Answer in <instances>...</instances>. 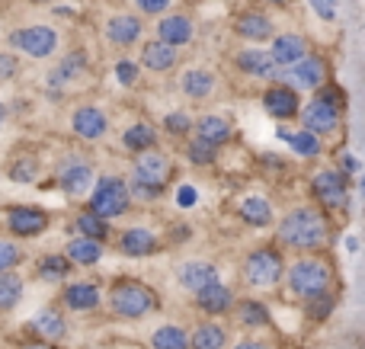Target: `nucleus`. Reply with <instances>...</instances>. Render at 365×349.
Listing matches in <instances>:
<instances>
[{"label": "nucleus", "instance_id": "nucleus-21", "mask_svg": "<svg viewBox=\"0 0 365 349\" xmlns=\"http://www.w3.org/2000/svg\"><path fill=\"white\" fill-rule=\"evenodd\" d=\"M180 61V51L173 48V45L160 42V38H154V42H148L145 48H141V58L138 64L145 71H151V74H167V71H173Z\"/></svg>", "mask_w": 365, "mask_h": 349}, {"label": "nucleus", "instance_id": "nucleus-51", "mask_svg": "<svg viewBox=\"0 0 365 349\" xmlns=\"http://www.w3.org/2000/svg\"><path fill=\"white\" fill-rule=\"evenodd\" d=\"M231 349H272V346L263 343V340H240V343H234Z\"/></svg>", "mask_w": 365, "mask_h": 349}, {"label": "nucleus", "instance_id": "nucleus-20", "mask_svg": "<svg viewBox=\"0 0 365 349\" xmlns=\"http://www.w3.org/2000/svg\"><path fill=\"white\" fill-rule=\"evenodd\" d=\"M234 32H237L240 38H247V42H257V45L276 38V26H272V19L259 10L240 13V16L234 19Z\"/></svg>", "mask_w": 365, "mask_h": 349}, {"label": "nucleus", "instance_id": "nucleus-4", "mask_svg": "<svg viewBox=\"0 0 365 349\" xmlns=\"http://www.w3.org/2000/svg\"><path fill=\"white\" fill-rule=\"evenodd\" d=\"M106 298H109V311L125 321H141L160 308V295L151 286H145L141 279H132V276L113 279Z\"/></svg>", "mask_w": 365, "mask_h": 349}, {"label": "nucleus", "instance_id": "nucleus-29", "mask_svg": "<svg viewBox=\"0 0 365 349\" xmlns=\"http://www.w3.org/2000/svg\"><path fill=\"white\" fill-rule=\"evenodd\" d=\"M32 330L45 340V343H61L68 337V321L58 308H42V311L32 318Z\"/></svg>", "mask_w": 365, "mask_h": 349}, {"label": "nucleus", "instance_id": "nucleus-43", "mask_svg": "<svg viewBox=\"0 0 365 349\" xmlns=\"http://www.w3.org/2000/svg\"><path fill=\"white\" fill-rule=\"evenodd\" d=\"M19 263H23V250H19V244L0 237V273H10V269H16Z\"/></svg>", "mask_w": 365, "mask_h": 349}, {"label": "nucleus", "instance_id": "nucleus-15", "mask_svg": "<svg viewBox=\"0 0 365 349\" xmlns=\"http://www.w3.org/2000/svg\"><path fill=\"white\" fill-rule=\"evenodd\" d=\"M122 256H132V260H145V256H154L160 250V237L154 234L151 228H141V224H132L119 234L115 241Z\"/></svg>", "mask_w": 365, "mask_h": 349}, {"label": "nucleus", "instance_id": "nucleus-38", "mask_svg": "<svg viewBox=\"0 0 365 349\" xmlns=\"http://www.w3.org/2000/svg\"><path fill=\"white\" fill-rule=\"evenodd\" d=\"M23 276L16 269L10 273H0V311H13V308L23 301Z\"/></svg>", "mask_w": 365, "mask_h": 349}, {"label": "nucleus", "instance_id": "nucleus-54", "mask_svg": "<svg viewBox=\"0 0 365 349\" xmlns=\"http://www.w3.org/2000/svg\"><path fill=\"white\" fill-rule=\"evenodd\" d=\"M263 4H272V6H285V4H295V0H263Z\"/></svg>", "mask_w": 365, "mask_h": 349}, {"label": "nucleus", "instance_id": "nucleus-31", "mask_svg": "<svg viewBox=\"0 0 365 349\" xmlns=\"http://www.w3.org/2000/svg\"><path fill=\"white\" fill-rule=\"evenodd\" d=\"M74 234H81V237H90V241H100V244H109V237H113V224L106 222L103 215H96V212H90V209H81L74 215Z\"/></svg>", "mask_w": 365, "mask_h": 349}, {"label": "nucleus", "instance_id": "nucleus-45", "mask_svg": "<svg viewBox=\"0 0 365 349\" xmlns=\"http://www.w3.org/2000/svg\"><path fill=\"white\" fill-rule=\"evenodd\" d=\"M314 96L317 100H324V103H330V106L346 109V93H343V87H336L334 80H327L321 90H314Z\"/></svg>", "mask_w": 365, "mask_h": 349}, {"label": "nucleus", "instance_id": "nucleus-35", "mask_svg": "<svg viewBox=\"0 0 365 349\" xmlns=\"http://www.w3.org/2000/svg\"><path fill=\"white\" fill-rule=\"evenodd\" d=\"M227 330L218 321H202L192 333H189V349H225Z\"/></svg>", "mask_w": 365, "mask_h": 349}, {"label": "nucleus", "instance_id": "nucleus-48", "mask_svg": "<svg viewBox=\"0 0 365 349\" xmlns=\"http://www.w3.org/2000/svg\"><path fill=\"white\" fill-rule=\"evenodd\" d=\"M308 4L324 23H334L336 19V6H340V0H308Z\"/></svg>", "mask_w": 365, "mask_h": 349}, {"label": "nucleus", "instance_id": "nucleus-30", "mask_svg": "<svg viewBox=\"0 0 365 349\" xmlns=\"http://www.w3.org/2000/svg\"><path fill=\"white\" fill-rule=\"evenodd\" d=\"M103 254H106V244L100 241H90V237H71L68 247H64V256H68L74 266H96V263L103 260Z\"/></svg>", "mask_w": 365, "mask_h": 349}, {"label": "nucleus", "instance_id": "nucleus-3", "mask_svg": "<svg viewBox=\"0 0 365 349\" xmlns=\"http://www.w3.org/2000/svg\"><path fill=\"white\" fill-rule=\"evenodd\" d=\"M173 179V157L160 147H151V151H141L132 157V177H128V192L132 199H160L164 189Z\"/></svg>", "mask_w": 365, "mask_h": 349}, {"label": "nucleus", "instance_id": "nucleus-32", "mask_svg": "<svg viewBox=\"0 0 365 349\" xmlns=\"http://www.w3.org/2000/svg\"><path fill=\"white\" fill-rule=\"evenodd\" d=\"M122 147H125L128 154H141V151H151V147H158V128L151 125V122L138 119L132 122V125L122 132Z\"/></svg>", "mask_w": 365, "mask_h": 349}, {"label": "nucleus", "instance_id": "nucleus-40", "mask_svg": "<svg viewBox=\"0 0 365 349\" xmlns=\"http://www.w3.org/2000/svg\"><path fill=\"white\" fill-rule=\"evenodd\" d=\"M218 151H221L218 145H208V141L195 138V135L186 141V160L192 167H212L218 160Z\"/></svg>", "mask_w": 365, "mask_h": 349}, {"label": "nucleus", "instance_id": "nucleus-16", "mask_svg": "<svg viewBox=\"0 0 365 349\" xmlns=\"http://www.w3.org/2000/svg\"><path fill=\"white\" fill-rule=\"evenodd\" d=\"M234 68L247 77H259V80H272L282 74V68L276 64L269 48H244L234 55Z\"/></svg>", "mask_w": 365, "mask_h": 349}, {"label": "nucleus", "instance_id": "nucleus-44", "mask_svg": "<svg viewBox=\"0 0 365 349\" xmlns=\"http://www.w3.org/2000/svg\"><path fill=\"white\" fill-rule=\"evenodd\" d=\"M334 308H336V295L327 292V295H321V298H314L308 305V318L311 321H327L330 314H334Z\"/></svg>", "mask_w": 365, "mask_h": 349}, {"label": "nucleus", "instance_id": "nucleus-27", "mask_svg": "<svg viewBox=\"0 0 365 349\" xmlns=\"http://www.w3.org/2000/svg\"><path fill=\"white\" fill-rule=\"evenodd\" d=\"M215 87H218V80L208 68H189L180 74V90L189 100H208L215 93Z\"/></svg>", "mask_w": 365, "mask_h": 349}, {"label": "nucleus", "instance_id": "nucleus-7", "mask_svg": "<svg viewBox=\"0 0 365 349\" xmlns=\"http://www.w3.org/2000/svg\"><path fill=\"white\" fill-rule=\"evenodd\" d=\"M240 276L250 288H272L285 279V256L279 254V247H253L244 256Z\"/></svg>", "mask_w": 365, "mask_h": 349}, {"label": "nucleus", "instance_id": "nucleus-11", "mask_svg": "<svg viewBox=\"0 0 365 349\" xmlns=\"http://www.w3.org/2000/svg\"><path fill=\"white\" fill-rule=\"evenodd\" d=\"M4 228L13 237H42L51 228V215L38 205H10L4 212Z\"/></svg>", "mask_w": 365, "mask_h": 349}, {"label": "nucleus", "instance_id": "nucleus-50", "mask_svg": "<svg viewBox=\"0 0 365 349\" xmlns=\"http://www.w3.org/2000/svg\"><path fill=\"white\" fill-rule=\"evenodd\" d=\"M340 170L346 173V177H356V173H359L362 167H359V160H356L353 154H340Z\"/></svg>", "mask_w": 365, "mask_h": 349}, {"label": "nucleus", "instance_id": "nucleus-47", "mask_svg": "<svg viewBox=\"0 0 365 349\" xmlns=\"http://www.w3.org/2000/svg\"><path fill=\"white\" fill-rule=\"evenodd\" d=\"M132 4L138 6V13H145V16H164L173 0H132Z\"/></svg>", "mask_w": 365, "mask_h": 349}, {"label": "nucleus", "instance_id": "nucleus-28", "mask_svg": "<svg viewBox=\"0 0 365 349\" xmlns=\"http://www.w3.org/2000/svg\"><path fill=\"white\" fill-rule=\"evenodd\" d=\"M234 318H237L240 327H250V330L272 327L269 305H266V301H259V298H237V301H234Z\"/></svg>", "mask_w": 365, "mask_h": 349}, {"label": "nucleus", "instance_id": "nucleus-13", "mask_svg": "<svg viewBox=\"0 0 365 349\" xmlns=\"http://www.w3.org/2000/svg\"><path fill=\"white\" fill-rule=\"evenodd\" d=\"M259 103H263V109L272 115L276 122H292L298 119V113H302V93H298L295 87H289V83L276 80L269 83V87L259 93Z\"/></svg>", "mask_w": 365, "mask_h": 349}, {"label": "nucleus", "instance_id": "nucleus-58", "mask_svg": "<svg viewBox=\"0 0 365 349\" xmlns=\"http://www.w3.org/2000/svg\"><path fill=\"white\" fill-rule=\"evenodd\" d=\"M90 349H96V346H90Z\"/></svg>", "mask_w": 365, "mask_h": 349}, {"label": "nucleus", "instance_id": "nucleus-5", "mask_svg": "<svg viewBox=\"0 0 365 349\" xmlns=\"http://www.w3.org/2000/svg\"><path fill=\"white\" fill-rule=\"evenodd\" d=\"M132 192H128V179L125 177H115V173H106V177H96L93 189H90L87 199V209L103 215L106 222L113 218H122L128 209H132Z\"/></svg>", "mask_w": 365, "mask_h": 349}, {"label": "nucleus", "instance_id": "nucleus-56", "mask_svg": "<svg viewBox=\"0 0 365 349\" xmlns=\"http://www.w3.org/2000/svg\"><path fill=\"white\" fill-rule=\"evenodd\" d=\"M359 192H362V199H365V173L359 177Z\"/></svg>", "mask_w": 365, "mask_h": 349}, {"label": "nucleus", "instance_id": "nucleus-34", "mask_svg": "<svg viewBox=\"0 0 365 349\" xmlns=\"http://www.w3.org/2000/svg\"><path fill=\"white\" fill-rule=\"evenodd\" d=\"M279 138H282L298 157L314 160V157H321V151H324V138H317V135L308 132V128H298V132H285V128H279Z\"/></svg>", "mask_w": 365, "mask_h": 349}, {"label": "nucleus", "instance_id": "nucleus-8", "mask_svg": "<svg viewBox=\"0 0 365 349\" xmlns=\"http://www.w3.org/2000/svg\"><path fill=\"white\" fill-rule=\"evenodd\" d=\"M58 45H61V38L51 26H23V29L10 32V48H16L26 58H36V61L51 58L58 51Z\"/></svg>", "mask_w": 365, "mask_h": 349}, {"label": "nucleus", "instance_id": "nucleus-55", "mask_svg": "<svg viewBox=\"0 0 365 349\" xmlns=\"http://www.w3.org/2000/svg\"><path fill=\"white\" fill-rule=\"evenodd\" d=\"M4 119H6V106L0 103V125H4Z\"/></svg>", "mask_w": 365, "mask_h": 349}, {"label": "nucleus", "instance_id": "nucleus-23", "mask_svg": "<svg viewBox=\"0 0 365 349\" xmlns=\"http://www.w3.org/2000/svg\"><path fill=\"white\" fill-rule=\"evenodd\" d=\"M272 58H276V64L279 68H292L295 61H302L304 55L311 51V45H308V38L304 36H298V32H285V36H276L272 38Z\"/></svg>", "mask_w": 365, "mask_h": 349}, {"label": "nucleus", "instance_id": "nucleus-2", "mask_svg": "<svg viewBox=\"0 0 365 349\" xmlns=\"http://www.w3.org/2000/svg\"><path fill=\"white\" fill-rule=\"evenodd\" d=\"M285 286L298 301L311 305L314 298L334 292V266L321 254H302L285 266Z\"/></svg>", "mask_w": 365, "mask_h": 349}, {"label": "nucleus", "instance_id": "nucleus-9", "mask_svg": "<svg viewBox=\"0 0 365 349\" xmlns=\"http://www.w3.org/2000/svg\"><path fill=\"white\" fill-rule=\"evenodd\" d=\"M93 183H96V173H93V167H90V160L77 157V154L64 157L61 164L55 167V186L64 192V196H71V199L90 196Z\"/></svg>", "mask_w": 365, "mask_h": 349}, {"label": "nucleus", "instance_id": "nucleus-49", "mask_svg": "<svg viewBox=\"0 0 365 349\" xmlns=\"http://www.w3.org/2000/svg\"><path fill=\"white\" fill-rule=\"evenodd\" d=\"M195 202H199V192H195V186L182 183L180 189H177V205H180V209H192Z\"/></svg>", "mask_w": 365, "mask_h": 349}, {"label": "nucleus", "instance_id": "nucleus-36", "mask_svg": "<svg viewBox=\"0 0 365 349\" xmlns=\"http://www.w3.org/2000/svg\"><path fill=\"white\" fill-rule=\"evenodd\" d=\"M71 269H74V263H71L64 254H45V256H38V263H36V276L42 282H61V279H68Z\"/></svg>", "mask_w": 365, "mask_h": 349}, {"label": "nucleus", "instance_id": "nucleus-57", "mask_svg": "<svg viewBox=\"0 0 365 349\" xmlns=\"http://www.w3.org/2000/svg\"><path fill=\"white\" fill-rule=\"evenodd\" d=\"M29 4H51V0H29Z\"/></svg>", "mask_w": 365, "mask_h": 349}, {"label": "nucleus", "instance_id": "nucleus-37", "mask_svg": "<svg viewBox=\"0 0 365 349\" xmlns=\"http://www.w3.org/2000/svg\"><path fill=\"white\" fill-rule=\"evenodd\" d=\"M38 170H42V160L36 154H16V157L6 164V177L13 183H36Z\"/></svg>", "mask_w": 365, "mask_h": 349}, {"label": "nucleus", "instance_id": "nucleus-17", "mask_svg": "<svg viewBox=\"0 0 365 349\" xmlns=\"http://www.w3.org/2000/svg\"><path fill=\"white\" fill-rule=\"evenodd\" d=\"M61 305L68 308V311H74V314L96 311V308L103 305V292H100V286H96V282H87V279L68 282V286H64V292H61Z\"/></svg>", "mask_w": 365, "mask_h": 349}, {"label": "nucleus", "instance_id": "nucleus-53", "mask_svg": "<svg viewBox=\"0 0 365 349\" xmlns=\"http://www.w3.org/2000/svg\"><path fill=\"white\" fill-rule=\"evenodd\" d=\"M55 13H58V16H68V19H71V16H74V10H68V6H58V10H55Z\"/></svg>", "mask_w": 365, "mask_h": 349}, {"label": "nucleus", "instance_id": "nucleus-6", "mask_svg": "<svg viewBox=\"0 0 365 349\" xmlns=\"http://www.w3.org/2000/svg\"><path fill=\"white\" fill-rule=\"evenodd\" d=\"M311 196L324 212H346L353 199V179L340 167H324L311 177Z\"/></svg>", "mask_w": 365, "mask_h": 349}, {"label": "nucleus", "instance_id": "nucleus-41", "mask_svg": "<svg viewBox=\"0 0 365 349\" xmlns=\"http://www.w3.org/2000/svg\"><path fill=\"white\" fill-rule=\"evenodd\" d=\"M164 132L167 135H173V138H189L192 135V128H195V119L189 113H182V109H173V113H167L164 115Z\"/></svg>", "mask_w": 365, "mask_h": 349}, {"label": "nucleus", "instance_id": "nucleus-42", "mask_svg": "<svg viewBox=\"0 0 365 349\" xmlns=\"http://www.w3.org/2000/svg\"><path fill=\"white\" fill-rule=\"evenodd\" d=\"M113 74H115V80H119L122 87H138L141 64L132 61V58H119V61H115V68H113Z\"/></svg>", "mask_w": 365, "mask_h": 349}, {"label": "nucleus", "instance_id": "nucleus-14", "mask_svg": "<svg viewBox=\"0 0 365 349\" xmlns=\"http://www.w3.org/2000/svg\"><path fill=\"white\" fill-rule=\"evenodd\" d=\"M71 132L81 141H100L109 135V115L100 106H77L71 113Z\"/></svg>", "mask_w": 365, "mask_h": 349}, {"label": "nucleus", "instance_id": "nucleus-12", "mask_svg": "<svg viewBox=\"0 0 365 349\" xmlns=\"http://www.w3.org/2000/svg\"><path fill=\"white\" fill-rule=\"evenodd\" d=\"M298 122H302V128L314 132L317 138H330V135H336L343 128V109L330 106V103H324V100H317L314 96V100H308L302 106Z\"/></svg>", "mask_w": 365, "mask_h": 349}, {"label": "nucleus", "instance_id": "nucleus-10", "mask_svg": "<svg viewBox=\"0 0 365 349\" xmlns=\"http://www.w3.org/2000/svg\"><path fill=\"white\" fill-rule=\"evenodd\" d=\"M279 80L289 83V87L295 90H321L324 83L330 80V64L324 55H317V51H308V55L302 58V61H295L292 68H285L282 74H279Z\"/></svg>", "mask_w": 365, "mask_h": 349}, {"label": "nucleus", "instance_id": "nucleus-22", "mask_svg": "<svg viewBox=\"0 0 365 349\" xmlns=\"http://www.w3.org/2000/svg\"><path fill=\"white\" fill-rule=\"evenodd\" d=\"M195 36V26H192V16H186V13H170V16H160L158 23V38L167 45H173V48H182V45H189Z\"/></svg>", "mask_w": 365, "mask_h": 349}, {"label": "nucleus", "instance_id": "nucleus-19", "mask_svg": "<svg viewBox=\"0 0 365 349\" xmlns=\"http://www.w3.org/2000/svg\"><path fill=\"white\" fill-rule=\"evenodd\" d=\"M234 292L225 286V282H208L205 288H199L195 292V308H199L202 314H208V318H221V314H227L234 308Z\"/></svg>", "mask_w": 365, "mask_h": 349}, {"label": "nucleus", "instance_id": "nucleus-33", "mask_svg": "<svg viewBox=\"0 0 365 349\" xmlns=\"http://www.w3.org/2000/svg\"><path fill=\"white\" fill-rule=\"evenodd\" d=\"M192 135L195 138H202V141H208V145H227L231 141V135H234V128H231V122L225 119V115H199L195 119V128H192Z\"/></svg>", "mask_w": 365, "mask_h": 349}, {"label": "nucleus", "instance_id": "nucleus-25", "mask_svg": "<svg viewBox=\"0 0 365 349\" xmlns=\"http://www.w3.org/2000/svg\"><path fill=\"white\" fill-rule=\"evenodd\" d=\"M83 74H87V51H71V55H64L61 61H58L55 71H48V87L61 90V87H68V83L81 80Z\"/></svg>", "mask_w": 365, "mask_h": 349}, {"label": "nucleus", "instance_id": "nucleus-1", "mask_svg": "<svg viewBox=\"0 0 365 349\" xmlns=\"http://www.w3.org/2000/svg\"><path fill=\"white\" fill-rule=\"evenodd\" d=\"M276 237L282 247L298 250V254H317L330 241V218L317 205H298L279 218Z\"/></svg>", "mask_w": 365, "mask_h": 349}, {"label": "nucleus", "instance_id": "nucleus-46", "mask_svg": "<svg viewBox=\"0 0 365 349\" xmlns=\"http://www.w3.org/2000/svg\"><path fill=\"white\" fill-rule=\"evenodd\" d=\"M19 74V58L13 51H0V83L13 80Z\"/></svg>", "mask_w": 365, "mask_h": 349}, {"label": "nucleus", "instance_id": "nucleus-39", "mask_svg": "<svg viewBox=\"0 0 365 349\" xmlns=\"http://www.w3.org/2000/svg\"><path fill=\"white\" fill-rule=\"evenodd\" d=\"M151 349H189V333L180 324H164L151 333Z\"/></svg>", "mask_w": 365, "mask_h": 349}, {"label": "nucleus", "instance_id": "nucleus-52", "mask_svg": "<svg viewBox=\"0 0 365 349\" xmlns=\"http://www.w3.org/2000/svg\"><path fill=\"white\" fill-rule=\"evenodd\" d=\"M19 349H55V343H45V340H36V343H26Z\"/></svg>", "mask_w": 365, "mask_h": 349}, {"label": "nucleus", "instance_id": "nucleus-18", "mask_svg": "<svg viewBox=\"0 0 365 349\" xmlns=\"http://www.w3.org/2000/svg\"><path fill=\"white\" fill-rule=\"evenodd\" d=\"M103 36H106V42L115 45V48H132V45L145 36V23H141L138 16H132V13H119V16L106 19Z\"/></svg>", "mask_w": 365, "mask_h": 349}, {"label": "nucleus", "instance_id": "nucleus-26", "mask_svg": "<svg viewBox=\"0 0 365 349\" xmlns=\"http://www.w3.org/2000/svg\"><path fill=\"white\" fill-rule=\"evenodd\" d=\"M237 218L244 224H250V228H269V224L276 222L272 202L266 196H244L237 202Z\"/></svg>", "mask_w": 365, "mask_h": 349}, {"label": "nucleus", "instance_id": "nucleus-24", "mask_svg": "<svg viewBox=\"0 0 365 349\" xmlns=\"http://www.w3.org/2000/svg\"><path fill=\"white\" fill-rule=\"evenodd\" d=\"M177 282L186 288V292L195 295L199 288H205L208 282H218V269H215V263H208V260H189L177 269Z\"/></svg>", "mask_w": 365, "mask_h": 349}]
</instances>
